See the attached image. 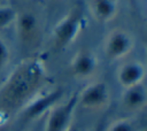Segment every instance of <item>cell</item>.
<instances>
[{"label": "cell", "mask_w": 147, "mask_h": 131, "mask_svg": "<svg viewBox=\"0 0 147 131\" xmlns=\"http://www.w3.org/2000/svg\"><path fill=\"white\" fill-rule=\"evenodd\" d=\"M47 80V70L41 60L25 59L20 62L0 86V105L6 110L21 109L37 95Z\"/></svg>", "instance_id": "1"}, {"label": "cell", "mask_w": 147, "mask_h": 131, "mask_svg": "<svg viewBox=\"0 0 147 131\" xmlns=\"http://www.w3.org/2000/svg\"><path fill=\"white\" fill-rule=\"evenodd\" d=\"M84 26L83 11L75 7L64 15L53 29L54 45L56 48H65L74 43Z\"/></svg>", "instance_id": "2"}, {"label": "cell", "mask_w": 147, "mask_h": 131, "mask_svg": "<svg viewBox=\"0 0 147 131\" xmlns=\"http://www.w3.org/2000/svg\"><path fill=\"white\" fill-rule=\"evenodd\" d=\"M64 91L62 87H55L47 92H39L21 108V116L24 121L30 122L46 115L53 107L60 103Z\"/></svg>", "instance_id": "3"}, {"label": "cell", "mask_w": 147, "mask_h": 131, "mask_svg": "<svg viewBox=\"0 0 147 131\" xmlns=\"http://www.w3.org/2000/svg\"><path fill=\"white\" fill-rule=\"evenodd\" d=\"M77 107V93L65 102L57 103L47 113L45 131H67L72 124L74 113Z\"/></svg>", "instance_id": "4"}, {"label": "cell", "mask_w": 147, "mask_h": 131, "mask_svg": "<svg viewBox=\"0 0 147 131\" xmlns=\"http://www.w3.org/2000/svg\"><path fill=\"white\" fill-rule=\"evenodd\" d=\"M109 87L102 80L93 82L85 86L80 93H77V106L90 110L105 108L109 103Z\"/></svg>", "instance_id": "5"}, {"label": "cell", "mask_w": 147, "mask_h": 131, "mask_svg": "<svg viewBox=\"0 0 147 131\" xmlns=\"http://www.w3.org/2000/svg\"><path fill=\"white\" fill-rule=\"evenodd\" d=\"M134 40L132 36L123 30V29H115L110 31L105 40V54L109 60H121L127 56L131 51L133 49Z\"/></svg>", "instance_id": "6"}, {"label": "cell", "mask_w": 147, "mask_h": 131, "mask_svg": "<svg viewBox=\"0 0 147 131\" xmlns=\"http://www.w3.org/2000/svg\"><path fill=\"white\" fill-rule=\"evenodd\" d=\"M71 72L78 78H88L98 69V59L95 54L87 49L78 51L70 62Z\"/></svg>", "instance_id": "7"}, {"label": "cell", "mask_w": 147, "mask_h": 131, "mask_svg": "<svg viewBox=\"0 0 147 131\" xmlns=\"http://www.w3.org/2000/svg\"><path fill=\"white\" fill-rule=\"evenodd\" d=\"M146 68L140 61H129L117 70V80L124 87L141 84L145 79Z\"/></svg>", "instance_id": "8"}, {"label": "cell", "mask_w": 147, "mask_h": 131, "mask_svg": "<svg viewBox=\"0 0 147 131\" xmlns=\"http://www.w3.org/2000/svg\"><path fill=\"white\" fill-rule=\"evenodd\" d=\"M147 102V91L144 83L124 88L122 94V105L126 110L139 111L145 108Z\"/></svg>", "instance_id": "9"}, {"label": "cell", "mask_w": 147, "mask_h": 131, "mask_svg": "<svg viewBox=\"0 0 147 131\" xmlns=\"http://www.w3.org/2000/svg\"><path fill=\"white\" fill-rule=\"evenodd\" d=\"M90 10L96 21L102 23L109 22L118 13V0H92Z\"/></svg>", "instance_id": "10"}, {"label": "cell", "mask_w": 147, "mask_h": 131, "mask_svg": "<svg viewBox=\"0 0 147 131\" xmlns=\"http://www.w3.org/2000/svg\"><path fill=\"white\" fill-rule=\"evenodd\" d=\"M16 24H17V32L18 36L25 40L30 41L33 39L38 32V20L33 14L30 13H23L16 17Z\"/></svg>", "instance_id": "11"}, {"label": "cell", "mask_w": 147, "mask_h": 131, "mask_svg": "<svg viewBox=\"0 0 147 131\" xmlns=\"http://www.w3.org/2000/svg\"><path fill=\"white\" fill-rule=\"evenodd\" d=\"M17 17V13L15 11L14 8L3 6L0 7V30H3L15 23Z\"/></svg>", "instance_id": "12"}, {"label": "cell", "mask_w": 147, "mask_h": 131, "mask_svg": "<svg viewBox=\"0 0 147 131\" xmlns=\"http://www.w3.org/2000/svg\"><path fill=\"white\" fill-rule=\"evenodd\" d=\"M108 131H139V129L133 121L129 118H119L109 125Z\"/></svg>", "instance_id": "13"}, {"label": "cell", "mask_w": 147, "mask_h": 131, "mask_svg": "<svg viewBox=\"0 0 147 131\" xmlns=\"http://www.w3.org/2000/svg\"><path fill=\"white\" fill-rule=\"evenodd\" d=\"M9 56H10V51L7 44L2 39H0V70L7 64Z\"/></svg>", "instance_id": "14"}, {"label": "cell", "mask_w": 147, "mask_h": 131, "mask_svg": "<svg viewBox=\"0 0 147 131\" xmlns=\"http://www.w3.org/2000/svg\"><path fill=\"white\" fill-rule=\"evenodd\" d=\"M67 131H78V129H77L76 126H74V125H71V126H70V128H69V129H68Z\"/></svg>", "instance_id": "15"}, {"label": "cell", "mask_w": 147, "mask_h": 131, "mask_svg": "<svg viewBox=\"0 0 147 131\" xmlns=\"http://www.w3.org/2000/svg\"><path fill=\"white\" fill-rule=\"evenodd\" d=\"M30 131H36V130H30Z\"/></svg>", "instance_id": "16"}]
</instances>
